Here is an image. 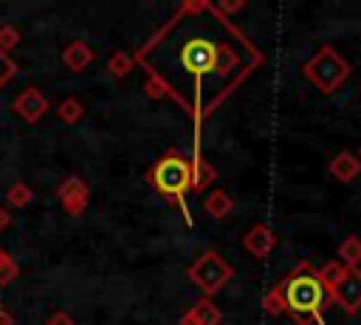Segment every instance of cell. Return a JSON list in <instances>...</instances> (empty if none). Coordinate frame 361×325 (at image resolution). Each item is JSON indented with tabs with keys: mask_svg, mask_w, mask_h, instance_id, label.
Instances as JSON below:
<instances>
[{
	"mask_svg": "<svg viewBox=\"0 0 361 325\" xmlns=\"http://www.w3.org/2000/svg\"><path fill=\"white\" fill-rule=\"evenodd\" d=\"M288 314H305V317H322L327 288L319 280V271L310 263H299L290 277L282 280Z\"/></svg>",
	"mask_w": 361,
	"mask_h": 325,
	"instance_id": "1",
	"label": "cell"
},
{
	"mask_svg": "<svg viewBox=\"0 0 361 325\" xmlns=\"http://www.w3.org/2000/svg\"><path fill=\"white\" fill-rule=\"evenodd\" d=\"M350 65H347V59L336 51V48H330V45H322L305 65H302V73H305V79H310L322 93H336V88L350 76Z\"/></svg>",
	"mask_w": 361,
	"mask_h": 325,
	"instance_id": "2",
	"label": "cell"
},
{
	"mask_svg": "<svg viewBox=\"0 0 361 325\" xmlns=\"http://www.w3.org/2000/svg\"><path fill=\"white\" fill-rule=\"evenodd\" d=\"M149 184L164 195L180 203L183 192L192 187V164L180 153H166L152 170H149Z\"/></svg>",
	"mask_w": 361,
	"mask_h": 325,
	"instance_id": "3",
	"label": "cell"
},
{
	"mask_svg": "<svg viewBox=\"0 0 361 325\" xmlns=\"http://www.w3.org/2000/svg\"><path fill=\"white\" fill-rule=\"evenodd\" d=\"M186 277L212 300V294H217L228 280H231V266L217 254V252H203L189 268Z\"/></svg>",
	"mask_w": 361,
	"mask_h": 325,
	"instance_id": "4",
	"label": "cell"
},
{
	"mask_svg": "<svg viewBox=\"0 0 361 325\" xmlns=\"http://www.w3.org/2000/svg\"><path fill=\"white\" fill-rule=\"evenodd\" d=\"M330 300H336L347 314H358L361 311V271L358 268H347L338 274V280L327 288Z\"/></svg>",
	"mask_w": 361,
	"mask_h": 325,
	"instance_id": "5",
	"label": "cell"
},
{
	"mask_svg": "<svg viewBox=\"0 0 361 325\" xmlns=\"http://www.w3.org/2000/svg\"><path fill=\"white\" fill-rule=\"evenodd\" d=\"M214 59H217V45L203 37L189 40L180 51V62L192 76H203V73L214 71Z\"/></svg>",
	"mask_w": 361,
	"mask_h": 325,
	"instance_id": "6",
	"label": "cell"
},
{
	"mask_svg": "<svg viewBox=\"0 0 361 325\" xmlns=\"http://www.w3.org/2000/svg\"><path fill=\"white\" fill-rule=\"evenodd\" d=\"M87 195H90L87 184H85L82 178H76V175H68V178L56 187V198H59V203H62L65 212L73 215V218L85 215V209H87Z\"/></svg>",
	"mask_w": 361,
	"mask_h": 325,
	"instance_id": "7",
	"label": "cell"
},
{
	"mask_svg": "<svg viewBox=\"0 0 361 325\" xmlns=\"http://www.w3.org/2000/svg\"><path fill=\"white\" fill-rule=\"evenodd\" d=\"M11 110H14L23 122L34 124V122H39V119L48 113V99L42 96L39 88H23V90L17 93V99L11 102Z\"/></svg>",
	"mask_w": 361,
	"mask_h": 325,
	"instance_id": "8",
	"label": "cell"
},
{
	"mask_svg": "<svg viewBox=\"0 0 361 325\" xmlns=\"http://www.w3.org/2000/svg\"><path fill=\"white\" fill-rule=\"evenodd\" d=\"M274 243H276V237H274L271 226H265V223H254V226L243 235V249H245L251 257H257V260L268 257L271 249H274Z\"/></svg>",
	"mask_w": 361,
	"mask_h": 325,
	"instance_id": "9",
	"label": "cell"
},
{
	"mask_svg": "<svg viewBox=\"0 0 361 325\" xmlns=\"http://www.w3.org/2000/svg\"><path fill=\"white\" fill-rule=\"evenodd\" d=\"M327 172L336 178V181H341V184H350L358 172H361V161H358V155L355 153H350V150H341V153H336L333 158H330V164H327Z\"/></svg>",
	"mask_w": 361,
	"mask_h": 325,
	"instance_id": "10",
	"label": "cell"
},
{
	"mask_svg": "<svg viewBox=\"0 0 361 325\" xmlns=\"http://www.w3.org/2000/svg\"><path fill=\"white\" fill-rule=\"evenodd\" d=\"M220 319H223L220 308H217L209 297H203V300H197V302L180 317V325H220Z\"/></svg>",
	"mask_w": 361,
	"mask_h": 325,
	"instance_id": "11",
	"label": "cell"
},
{
	"mask_svg": "<svg viewBox=\"0 0 361 325\" xmlns=\"http://www.w3.org/2000/svg\"><path fill=\"white\" fill-rule=\"evenodd\" d=\"M93 59H96V54H93V48H90L85 40H73V42H68L65 51H62V62H65V68L73 71V73L85 71Z\"/></svg>",
	"mask_w": 361,
	"mask_h": 325,
	"instance_id": "12",
	"label": "cell"
},
{
	"mask_svg": "<svg viewBox=\"0 0 361 325\" xmlns=\"http://www.w3.org/2000/svg\"><path fill=\"white\" fill-rule=\"evenodd\" d=\"M217 181V170L206 161V158H200V155H195V161H192V192H203L209 184H214Z\"/></svg>",
	"mask_w": 361,
	"mask_h": 325,
	"instance_id": "13",
	"label": "cell"
},
{
	"mask_svg": "<svg viewBox=\"0 0 361 325\" xmlns=\"http://www.w3.org/2000/svg\"><path fill=\"white\" fill-rule=\"evenodd\" d=\"M231 206H234V201H231V195L228 192H223V189H212L206 198H203V209H206V215H212V218H226L228 212H231Z\"/></svg>",
	"mask_w": 361,
	"mask_h": 325,
	"instance_id": "14",
	"label": "cell"
},
{
	"mask_svg": "<svg viewBox=\"0 0 361 325\" xmlns=\"http://www.w3.org/2000/svg\"><path fill=\"white\" fill-rule=\"evenodd\" d=\"M338 263L347 266V268H358L361 266V237L350 235V237L341 240V246H338Z\"/></svg>",
	"mask_w": 361,
	"mask_h": 325,
	"instance_id": "15",
	"label": "cell"
},
{
	"mask_svg": "<svg viewBox=\"0 0 361 325\" xmlns=\"http://www.w3.org/2000/svg\"><path fill=\"white\" fill-rule=\"evenodd\" d=\"M262 311L271 314V317H282V314H288V302H285L282 283H276V285L262 297Z\"/></svg>",
	"mask_w": 361,
	"mask_h": 325,
	"instance_id": "16",
	"label": "cell"
},
{
	"mask_svg": "<svg viewBox=\"0 0 361 325\" xmlns=\"http://www.w3.org/2000/svg\"><path fill=\"white\" fill-rule=\"evenodd\" d=\"M82 113H85V105H82L76 96L62 99V102H59V107H56V116H59L65 124H76V122L82 119Z\"/></svg>",
	"mask_w": 361,
	"mask_h": 325,
	"instance_id": "17",
	"label": "cell"
},
{
	"mask_svg": "<svg viewBox=\"0 0 361 325\" xmlns=\"http://www.w3.org/2000/svg\"><path fill=\"white\" fill-rule=\"evenodd\" d=\"M8 203L14 206V209H25L31 201H34V189L25 184V181H17V184H11L8 187Z\"/></svg>",
	"mask_w": 361,
	"mask_h": 325,
	"instance_id": "18",
	"label": "cell"
},
{
	"mask_svg": "<svg viewBox=\"0 0 361 325\" xmlns=\"http://www.w3.org/2000/svg\"><path fill=\"white\" fill-rule=\"evenodd\" d=\"M237 68V51L228 45H217V59H214V71L217 73H231Z\"/></svg>",
	"mask_w": 361,
	"mask_h": 325,
	"instance_id": "19",
	"label": "cell"
},
{
	"mask_svg": "<svg viewBox=\"0 0 361 325\" xmlns=\"http://www.w3.org/2000/svg\"><path fill=\"white\" fill-rule=\"evenodd\" d=\"M107 71H110L113 76H124V73H130V71H133V57L124 54V51H116V54L107 59Z\"/></svg>",
	"mask_w": 361,
	"mask_h": 325,
	"instance_id": "20",
	"label": "cell"
},
{
	"mask_svg": "<svg viewBox=\"0 0 361 325\" xmlns=\"http://www.w3.org/2000/svg\"><path fill=\"white\" fill-rule=\"evenodd\" d=\"M144 93H147L149 99H164L166 93H172V88H169L158 73H149V76L144 79Z\"/></svg>",
	"mask_w": 361,
	"mask_h": 325,
	"instance_id": "21",
	"label": "cell"
},
{
	"mask_svg": "<svg viewBox=\"0 0 361 325\" xmlns=\"http://www.w3.org/2000/svg\"><path fill=\"white\" fill-rule=\"evenodd\" d=\"M341 271H344V266H341L338 260H330V263H327V266L319 271V280L324 283V288H330V285L338 280V274H341Z\"/></svg>",
	"mask_w": 361,
	"mask_h": 325,
	"instance_id": "22",
	"label": "cell"
},
{
	"mask_svg": "<svg viewBox=\"0 0 361 325\" xmlns=\"http://www.w3.org/2000/svg\"><path fill=\"white\" fill-rule=\"evenodd\" d=\"M20 42V31L14 25H0V51H11L14 45Z\"/></svg>",
	"mask_w": 361,
	"mask_h": 325,
	"instance_id": "23",
	"label": "cell"
},
{
	"mask_svg": "<svg viewBox=\"0 0 361 325\" xmlns=\"http://www.w3.org/2000/svg\"><path fill=\"white\" fill-rule=\"evenodd\" d=\"M17 274H20V266L8 257V260L0 266V285H8L11 280H17Z\"/></svg>",
	"mask_w": 361,
	"mask_h": 325,
	"instance_id": "24",
	"label": "cell"
},
{
	"mask_svg": "<svg viewBox=\"0 0 361 325\" xmlns=\"http://www.w3.org/2000/svg\"><path fill=\"white\" fill-rule=\"evenodd\" d=\"M45 325H76V322H73V317H71L68 311H54V314L45 319Z\"/></svg>",
	"mask_w": 361,
	"mask_h": 325,
	"instance_id": "25",
	"label": "cell"
},
{
	"mask_svg": "<svg viewBox=\"0 0 361 325\" xmlns=\"http://www.w3.org/2000/svg\"><path fill=\"white\" fill-rule=\"evenodd\" d=\"M243 6H245L243 0H228V3H217V8H220V11H240Z\"/></svg>",
	"mask_w": 361,
	"mask_h": 325,
	"instance_id": "26",
	"label": "cell"
},
{
	"mask_svg": "<svg viewBox=\"0 0 361 325\" xmlns=\"http://www.w3.org/2000/svg\"><path fill=\"white\" fill-rule=\"evenodd\" d=\"M8 226H11V215H8L6 206H0V232H6Z\"/></svg>",
	"mask_w": 361,
	"mask_h": 325,
	"instance_id": "27",
	"label": "cell"
},
{
	"mask_svg": "<svg viewBox=\"0 0 361 325\" xmlns=\"http://www.w3.org/2000/svg\"><path fill=\"white\" fill-rule=\"evenodd\" d=\"M0 325H14V317H11V311L0 308Z\"/></svg>",
	"mask_w": 361,
	"mask_h": 325,
	"instance_id": "28",
	"label": "cell"
},
{
	"mask_svg": "<svg viewBox=\"0 0 361 325\" xmlns=\"http://www.w3.org/2000/svg\"><path fill=\"white\" fill-rule=\"evenodd\" d=\"M293 319H296V325H313V317H305V314H296Z\"/></svg>",
	"mask_w": 361,
	"mask_h": 325,
	"instance_id": "29",
	"label": "cell"
},
{
	"mask_svg": "<svg viewBox=\"0 0 361 325\" xmlns=\"http://www.w3.org/2000/svg\"><path fill=\"white\" fill-rule=\"evenodd\" d=\"M203 8V3H186L183 6V11H200Z\"/></svg>",
	"mask_w": 361,
	"mask_h": 325,
	"instance_id": "30",
	"label": "cell"
},
{
	"mask_svg": "<svg viewBox=\"0 0 361 325\" xmlns=\"http://www.w3.org/2000/svg\"><path fill=\"white\" fill-rule=\"evenodd\" d=\"M0 62H3V65H6V62H8V59H6V54H3V51H0ZM6 79H11V76H8V73H0V85H3V82H6Z\"/></svg>",
	"mask_w": 361,
	"mask_h": 325,
	"instance_id": "31",
	"label": "cell"
},
{
	"mask_svg": "<svg viewBox=\"0 0 361 325\" xmlns=\"http://www.w3.org/2000/svg\"><path fill=\"white\" fill-rule=\"evenodd\" d=\"M6 260H8V252H6V249H3V246H0V266H3V263H6Z\"/></svg>",
	"mask_w": 361,
	"mask_h": 325,
	"instance_id": "32",
	"label": "cell"
},
{
	"mask_svg": "<svg viewBox=\"0 0 361 325\" xmlns=\"http://www.w3.org/2000/svg\"><path fill=\"white\" fill-rule=\"evenodd\" d=\"M355 155H358V161H361V147H358V153H355Z\"/></svg>",
	"mask_w": 361,
	"mask_h": 325,
	"instance_id": "33",
	"label": "cell"
}]
</instances>
